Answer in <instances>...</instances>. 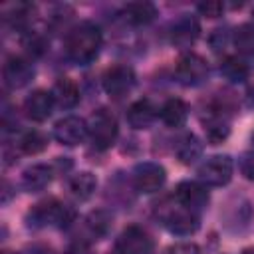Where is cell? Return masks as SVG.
I'll list each match as a JSON object with an SVG mask.
<instances>
[{"label":"cell","instance_id":"obj_29","mask_svg":"<svg viewBox=\"0 0 254 254\" xmlns=\"http://www.w3.org/2000/svg\"><path fill=\"white\" fill-rule=\"evenodd\" d=\"M24 46H26V48H28L30 52H34V54H42V52H44V46H46V44H44V42H42V40H40L38 36H34L32 40L24 42Z\"/></svg>","mask_w":254,"mask_h":254},{"label":"cell","instance_id":"obj_13","mask_svg":"<svg viewBox=\"0 0 254 254\" xmlns=\"http://www.w3.org/2000/svg\"><path fill=\"white\" fill-rule=\"evenodd\" d=\"M54 97L52 93L44 91V89H38L34 91L32 95L26 97L24 101V111L26 115L32 119V121H46L50 115H52V109H54Z\"/></svg>","mask_w":254,"mask_h":254},{"label":"cell","instance_id":"obj_5","mask_svg":"<svg viewBox=\"0 0 254 254\" xmlns=\"http://www.w3.org/2000/svg\"><path fill=\"white\" fill-rule=\"evenodd\" d=\"M73 212L58 202V200H46V202H40L36 204V208L30 212V220L36 224V226H64L71 220Z\"/></svg>","mask_w":254,"mask_h":254},{"label":"cell","instance_id":"obj_21","mask_svg":"<svg viewBox=\"0 0 254 254\" xmlns=\"http://www.w3.org/2000/svg\"><path fill=\"white\" fill-rule=\"evenodd\" d=\"M202 153V143L190 133V135H185L179 145H177V157L181 159V163L189 165V163H194Z\"/></svg>","mask_w":254,"mask_h":254},{"label":"cell","instance_id":"obj_33","mask_svg":"<svg viewBox=\"0 0 254 254\" xmlns=\"http://www.w3.org/2000/svg\"><path fill=\"white\" fill-rule=\"evenodd\" d=\"M252 16H254V8H252Z\"/></svg>","mask_w":254,"mask_h":254},{"label":"cell","instance_id":"obj_27","mask_svg":"<svg viewBox=\"0 0 254 254\" xmlns=\"http://www.w3.org/2000/svg\"><path fill=\"white\" fill-rule=\"evenodd\" d=\"M165 254H200V248L194 242H177L169 246Z\"/></svg>","mask_w":254,"mask_h":254},{"label":"cell","instance_id":"obj_32","mask_svg":"<svg viewBox=\"0 0 254 254\" xmlns=\"http://www.w3.org/2000/svg\"><path fill=\"white\" fill-rule=\"evenodd\" d=\"M252 143H254V133H252Z\"/></svg>","mask_w":254,"mask_h":254},{"label":"cell","instance_id":"obj_30","mask_svg":"<svg viewBox=\"0 0 254 254\" xmlns=\"http://www.w3.org/2000/svg\"><path fill=\"white\" fill-rule=\"evenodd\" d=\"M242 254H254V248H246Z\"/></svg>","mask_w":254,"mask_h":254},{"label":"cell","instance_id":"obj_20","mask_svg":"<svg viewBox=\"0 0 254 254\" xmlns=\"http://www.w3.org/2000/svg\"><path fill=\"white\" fill-rule=\"evenodd\" d=\"M95 189H97V179H95V175L89 173V171L77 173V175L69 181V190L73 192V196H77V198H81V200L89 198V196L95 192Z\"/></svg>","mask_w":254,"mask_h":254},{"label":"cell","instance_id":"obj_17","mask_svg":"<svg viewBox=\"0 0 254 254\" xmlns=\"http://www.w3.org/2000/svg\"><path fill=\"white\" fill-rule=\"evenodd\" d=\"M52 181V169L48 165H32L22 173V187L30 192H38L46 189Z\"/></svg>","mask_w":254,"mask_h":254},{"label":"cell","instance_id":"obj_6","mask_svg":"<svg viewBox=\"0 0 254 254\" xmlns=\"http://www.w3.org/2000/svg\"><path fill=\"white\" fill-rule=\"evenodd\" d=\"M153 242L139 226H127L113 246V254H151Z\"/></svg>","mask_w":254,"mask_h":254},{"label":"cell","instance_id":"obj_25","mask_svg":"<svg viewBox=\"0 0 254 254\" xmlns=\"http://www.w3.org/2000/svg\"><path fill=\"white\" fill-rule=\"evenodd\" d=\"M85 222H87V228H89V232H91L93 236H103V234L107 232V228H109L111 218H109L105 212L97 210V212H91Z\"/></svg>","mask_w":254,"mask_h":254},{"label":"cell","instance_id":"obj_22","mask_svg":"<svg viewBox=\"0 0 254 254\" xmlns=\"http://www.w3.org/2000/svg\"><path fill=\"white\" fill-rule=\"evenodd\" d=\"M248 65H246V62H242L240 58H226L222 64H220V73L228 79V81H232V83H240V81H244L246 77H248Z\"/></svg>","mask_w":254,"mask_h":254},{"label":"cell","instance_id":"obj_11","mask_svg":"<svg viewBox=\"0 0 254 254\" xmlns=\"http://www.w3.org/2000/svg\"><path fill=\"white\" fill-rule=\"evenodd\" d=\"M34 77V67L28 60L12 56L6 60L4 64V79L12 89H20L24 85H28Z\"/></svg>","mask_w":254,"mask_h":254},{"label":"cell","instance_id":"obj_10","mask_svg":"<svg viewBox=\"0 0 254 254\" xmlns=\"http://www.w3.org/2000/svg\"><path fill=\"white\" fill-rule=\"evenodd\" d=\"M133 85H135V73L127 65H113L103 75V87L113 97L125 95L127 91H131Z\"/></svg>","mask_w":254,"mask_h":254},{"label":"cell","instance_id":"obj_26","mask_svg":"<svg viewBox=\"0 0 254 254\" xmlns=\"http://www.w3.org/2000/svg\"><path fill=\"white\" fill-rule=\"evenodd\" d=\"M198 12L206 18H218L224 12V4L218 2V0H206V2L198 4Z\"/></svg>","mask_w":254,"mask_h":254},{"label":"cell","instance_id":"obj_23","mask_svg":"<svg viewBox=\"0 0 254 254\" xmlns=\"http://www.w3.org/2000/svg\"><path fill=\"white\" fill-rule=\"evenodd\" d=\"M234 46L240 54L254 56V24H242L234 32Z\"/></svg>","mask_w":254,"mask_h":254},{"label":"cell","instance_id":"obj_14","mask_svg":"<svg viewBox=\"0 0 254 254\" xmlns=\"http://www.w3.org/2000/svg\"><path fill=\"white\" fill-rule=\"evenodd\" d=\"M198 34H200V26H198L196 18H192L189 14L181 16L173 26V42L183 48L190 46L198 38Z\"/></svg>","mask_w":254,"mask_h":254},{"label":"cell","instance_id":"obj_31","mask_svg":"<svg viewBox=\"0 0 254 254\" xmlns=\"http://www.w3.org/2000/svg\"><path fill=\"white\" fill-rule=\"evenodd\" d=\"M2 254H12V252H2Z\"/></svg>","mask_w":254,"mask_h":254},{"label":"cell","instance_id":"obj_12","mask_svg":"<svg viewBox=\"0 0 254 254\" xmlns=\"http://www.w3.org/2000/svg\"><path fill=\"white\" fill-rule=\"evenodd\" d=\"M175 194H177V200L183 206H187V208H190L194 212L198 208L206 206V202H208V190H206V187L200 185V183H194V181H183L177 187Z\"/></svg>","mask_w":254,"mask_h":254},{"label":"cell","instance_id":"obj_16","mask_svg":"<svg viewBox=\"0 0 254 254\" xmlns=\"http://www.w3.org/2000/svg\"><path fill=\"white\" fill-rule=\"evenodd\" d=\"M50 93L54 97V103L64 107V109H71L79 101V89L69 77H60L54 83V89Z\"/></svg>","mask_w":254,"mask_h":254},{"label":"cell","instance_id":"obj_7","mask_svg":"<svg viewBox=\"0 0 254 254\" xmlns=\"http://www.w3.org/2000/svg\"><path fill=\"white\" fill-rule=\"evenodd\" d=\"M87 133H89L87 123L75 115H67L54 125V139L62 145H67V147L79 145L87 137Z\"/></svg>","mask_w":254,"mask_h":254},{"label":"cell","instance_id":"obj_24","mask_svg":"<svg viewBox=\"0 0 254 254\" xmlns=\"http://www.w3.org/2000/svg\"><path fill=\"white\" fill-rule=\"evenodd\" d=\"M46 145H48V139H46L40 131H28V133L20 139V147H22V151L28 153V155H36V153L44 151Z\"/></svg>","mask_w":254,"mask_h":254},{"label":"cell","instance_id":"obj_4","mask_svg":"<svg viewBox=\"0 0 254 254\" xmlns=\"http://www.w3.org/2000/svg\"><path fill=\"white\" fill-rule=\"evenodd\" d=\"M232 169L234 165L228 155H214L198 167V179L208 187H222L232 179Z\"/></svg>","mask_w":254,"mask_h":254},{"label":"cell","instance_id":"obj_18","mask_svg":"<svg viewBox=\"0 0 254 254\" xmlns=\"http://www.w3.org/2000/svg\"><path fill=\"white\" fill-rule=\"evenodd\" d=\"M123 16L127 22L135 24V26H143L155 20L157 16V8L151 2H129L123 8Z\"/></svg>","mask_w":254,"mask_h":254},{"label":"cell","instance_id":"obj_8","mask_svg":"<svg viewBox=\"0 0 254 254\" xmlns=\"http://www.w3.org/2000/svg\"><path fill=\"white\" fill-rule=\"evenodd\" d=\"M208 73V64L198 54H185L177 64V77L185 85L200 83Z\"/></svg>","mask_w":254,"mask_h":254},{"label":"cell","instance_id":"obj_28","mask_svg":"<svg viewBox=\"0 0 254 254\" xmlns=\"http://www.w3.org/2000/svg\"><path fill=\"white\" fill-rule=\"evenodd\" d=\"M240 171L246 179L254 181V153H246L242 159H240Z\"/></svg>","mask_w":254,"mask_h":254},{"label":"cell","instance_id":"obj_3","mask_svg":"<svg viewBox=\"0 0 254 254\" xmlns=\"http://www.w3.org/2000/svg\"><path fill=\"white\" fill-rule=\"evenodd\" d=\"M161 220L173 234H179V236H189V234L196 232L198 224H200L196 212L183 206L181 202L177 206H169L167 210H163Z\"/></svg>","mask_w":254,"mask_h":254},{"label":"cell","instance_id":"obj_15","mask_svg":"<svg viewBox=\"0 0 254 254\" xmlns=\"http://www.w3.org/2000/svg\"><path fill=\"white\" fill-rule=\"evenodd\" d=\"M157 117V109L149 99L135 101L127 111V121L133 129H147Z\"/></svg>","mask_w":254,"mask_h":254},{"label":"cell","instance_id":"obj_19","mask_svg":"<svg viewBox=\"0 0 254 254\" xmlns=\"http://www.w3.org/2000/svg\"><path fill=\"white\" fill-rule=\"evenodd\" d=\"M187 115H189V107L183 99H169L161 107V119L169 127H181L187 121Z\"/></svg>","mask_w":254,"mask_h":254},{"label":"cell","instance_id":"obj_9","mask_svg":"<svg viewBox=\"0 0 254 254\" xmlns=\"http://www.w3.org/2000/svg\"><path fill=\"white\" fill-rule=\"evenodd\" d=\"M165 169L157 163H141L133 171V183L139 192H155L165 185Z\"/></svg>","mask_w":254,"mask_h":254},{"label":"cell","instance_id":"obj_2","mask_svg":"<svg viewBox=\"0 0 254 254\" xmlns=\"http://www.w3.org/2000/svg\"><path fill=\"white\" fill-rule=\"evenodd\" d=\"M87 129H89V137H91V141H93V145L97 147V149H109L113 143H115V139H117V119H115V115L111 113V111H107V109H99V111H95L93 115H91V119H89V125H87Z\"/></svg>","mask_w":254,"mask_h":254},{"label":"cell","instance_id":"obj_1","mask_svg":"<svg viewBox=\"0 0 254 254\" xmlns=\"http://www.w3.org/2000/svg\"><path fill=\"white\" fill-rule=\"evenodd\" d=\"M101 46V32L95 24L91 22H81L79 26H75L65 40V54L71 62L83 65L89 64Z\"/></svg>","mask_w":254,"mask_h":254}]
</instances>
